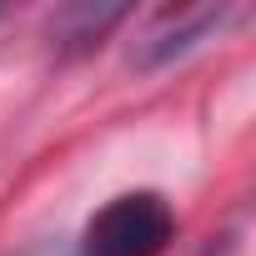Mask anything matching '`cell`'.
<instances>
[{"label":"cell","instance_id":"2","mask_svg":"<svg viewBox=\"0 0 256 256\" xmlns=\"http://www.w3.org/2000/svg\"><path fill=\"white\" fill-rule=\"evenodd\" d=\"M231 20V10L226 6H191V10H161L146 30H141V40L131 46V66H141V70H156V66H171V60H181L186 50H196L201 40H211L221 26Z\"/></svg>","mask_w":256,"mask_h":256},{"label":"cell","instance_id":"1","mask_svg":"<svg viewBox=\"0 0 256 256\" xmlns=\"http://www.w3.org/2000/svg\"><path fill=\"white\" fill-rule=\"evenodd\" d=\"M176 241V211L161 191H120L80 231L76 256H161Z\"/></svg>","mask_w":256,"mask_h":256},{"label":"cell","instance_id":"4","mask_svg":"<svg viewBox=\"0 0 256 256\" xmlns=\"http://www.w3.org/2000/svg\"><path fill=\"white\" fill-rule=\"evenodd\" d=\"M20 256H76V241H40V246H30Z\"/></svg>","mask_w":256,"mask_h":256},{"label":"cell","instance_id":"3","mask_svg":"<svg viewBox=\"0 0 256 256\" xmlns=\"http://www.w3.org/2000/svg\"><path fill=\"white\" fill-rule=\"evenodd\" d=\"M126 20V6H66L60 16H56V26H50V36H56V50L60 56H86L90 46H100V36L106 30H116Z\"/></svg>","mask_w":256,"mask_h":256}]
</instances>
